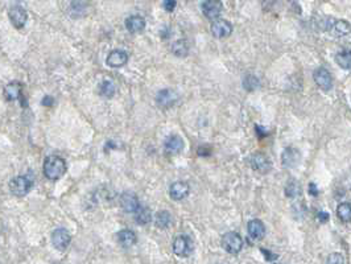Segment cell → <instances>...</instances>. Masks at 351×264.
Wrapping results in <instances>:
<instances>
[{"label":"cell","mask_w":351,"mask_h":264,"mask_svg":"<svg viewBox=\"0 0 351 264\" xmlns=\"http://www.w3.org/2000/svg\"><path fill=\"white\" fill-rule=\"evenodd\" d=\"M22 93V83L20 82H9L8 85L5 86L4 95L7 101H16L21 97Z\"/></svg>","instance_id":"cell-21"},{"label":"cell","mask_w":351,"mask_h":264,"mask_svg":"<svg viewBox=\"0 0 351 264\" xmlns=\"http://www.w3.org/2000/svg\"><path fill=\"white\" fill-rule=\"evenodd\" d=\"M337 215H338V218L342 221V222H346V223H349V222L351 221L350 203H347V202H342L341 205L338 206Z\"/></svg>","instance_id":"cell-26"},{"label":"cell","mask_w":351,"mask_h":264,"mask_svg":"<svg viewBox=\"0 0 351 264\" xmlns=\"http://www.w3.org/2000/svg\"><path fill=\"white\" fill-rule=\"evenodd\" d=\"M172 52L177 57H185L189 53V45L185 40L174 41L173 45H172Z\"/></svg>","instance_id":"cell-25"},{"label":"cell","mask_w":351,"mask_h":264,"mask_svg":"<svg viewBox=\"0 0 351 264\" xmlns=\"http://www.w3.org/2000/svg\"><path fill=\"white\" fill-rule=\"evenodd\" d=\"M194 250V244L190 238L186 235H180L174 239L173 252L180 258H187Z\"/></svg>","instance_id":"cell-5"},{"label":"cell","mask_w":351,"mask_h":264,"mask_svg":"<svg viewBox=\"0 0 351 264\" xmlns=\"http://www.w3.org/2000/svg\"><path fill=\"white\" fill-rule=\"evenodd\" d=\"M262 252L264 254V256H266V259L267 260L277 259V255H276V254H273V252H271V251H267V250H264V248H262Z\"/></svg>","instance_id":"cell-36"},{"label":"cell","mask_w":351,"mask_h":264,"mask_svg":"<svg viewBox=\"0 0 351 264\" xmlns=\"http://www.w3.org/2000/svg\"><path fill=\"white\" fill-rule=\"evenodd\" d=\"M118 241H119L120 246H123L124 248H128V247H132L138 241V237L136 234L129 230V228H123L120 230L118 233Z\"/></svg>","instance_id":"cell-20"},{"label":"cell","mask_w":351,"mask_h":264,"mask_svg":"<svg viewBox=\"0 0 351 264\" xmlns=\"http://www.w3.org/2000/svg\"><path fill=\"white\" fill-rule=\"evenodd\" d=\"M33 188V180L29 176H18L9 183V190L18 197H24Z\"/></svg>","instance_id":"cell-2"},{"label":"cell","mask_w":351,"mask_h":264,"mask_svg":"<svg viewBox=\"0 0 351 264\" xmlns=\"http://www.w3.org/2000/svg\"><path fill=\"white\" fill-rule=\"evenodd\" d=\"M178 95L174 93L173 90L170 89H164L160 90L157 95H156V103L159 107L168 108L170 106H173L174 103L177 102Z\"/></svg>","instance_id":"cell-10"},{"label":"cell","mask_w":351,"mask_h":264,"mask_svg":"<svg viewBox=\"0 0 351 264\" xmlns=\"http://www.w3.org/2000/svg\"><path fill=\"white\" fill-rule=\"evenodd\" d=\"M309 194L314 196V197H317V196L320 194V192H318V188H317V185L314 183H309Z\"/></svg>","instance_id":"cell-35"},{"label":"cell","mask_w":351,"mask_h":264,"mask_svg":"<svg viewBox=\"0 0 351 264\" xmlns=\"http://www.w3.org/2000/svg\"><path fill=\"white\" fill-rule=\"evenodd\" d=\"M232 32V25L227 20H214L211 24V33L214 37L217 39H225L231 35Z\"/></svg>","instance_id":"cell-11"},{"label":"cell","mask_w":351,"mask_h":264,"mask_svg":"<svg viewBox=\"0 0 351 264\" xmlns=\"http://www.w3.org/2000/svg\"><path fill=\"white\" fill-rule=\"evenodd\" d=\"M164 148L169 155H178L183 152L184 140L178 135H170L165 140Z\"/></svg>","instance_id":"cell-16"},{"label":"cell","mask_w":351,"mask_h":264,"mask_svg":"<svg viewBox=\"0 0 351 264\" xmlns=\"http://www.w3.org/2000/svg\"><path fill=\"white\" fill-rule=\"evenodd\" d=\"M255 127H256V134H258L260 138H264V136L267 135V131L263 130L262 125H255Z\"/></svg>","instance_id":"cell-38"},{"label":"cell","mask_w":351,"mask_h":264,"mask_svg":"<svg viewBox=\"0 0 351 264\" xmlns=\"http://www.w3.org/2000/svg\"><path fill=\"white\" fill-rule=\"evenodd\" d=\"M125 28L131 33H139L145 28V20L139 15H132V16L125 19Z\"/></svg>","instance_id":"cell-19"},{"label":"cell","mask_w":351,"mask_h":264,"mask_svg":"<svg viewBox=\"0 0 351 264\" xmlns=\"http://www.w3.org/2000/svg\"><path fill=\"white\" fill-rule=\"evenodd\" d=\"M152 220V211L149 210V207L147 206H140L136 213H135V221L138 224H148Z\"/></svg>","instance_id":"cell-22"},{"label":"cell","mask_w":351,"mask_h":264,"mask_svg":"<svg viewBox=\"0 0 351 264\" xmlns=\"http://www.w3.org/2000/svg\"><path fill=\"white\" fill-rule=\"evenodd\" d=\"M300 152H298L297 149L293 147H288L285 148V151L283 152V156H281V160H283V164L285 166H294L297 165L298 162H300Z\"/></svg>","instance_id":"cell-18"},{"label":"cell","mask_w":351,"mask_h":264,"mask_svg":"<svg viewBox=\"0 0 351 264\" xmlns=\"http://www.w3.org/2000/svg\"><path fill=\"white\" fill-rule=\"evenodd\" d=\"M326 264H345V258H343L342 254H339V252H334V254L329 255Z\"/></svg>","instance_id":"cell-31"},{"label":"cell","mask_w":351,"mask_h":264,"mask_svg":"<svg viewBox=\"0 0 351 264\" xmlns=\"http://www.w3.org/2000/svg\"><path fill=\"white\" fill-rule=\"evenodd\" d=\"M155 224L159 228H168L172 224V215L166 210L159 211L155 217Z\"/></svg>","instance_id":"cell-23"},{"label":"cell","mask_w":351,"mask_h":264,"mask_svg":"<svg viewBox=\"0 0 351 264\" xmlns=\"http://www.w3.org/2000/svg\"><path fill=\"white\" fill-rule=\"evenodd\" d=\"M120 206L125 213H134L135 214L140 207V203H139V198L136 197V194L125 192L120 196Z\"/></svg>","instance_id":"cell-12"},{"label":"cell","mask_w":351,"mask_h":264,"mask_svg":"<svg viewBox=\"0 0 351 264\" xmlns=\"http://www.w3.org/2000/svg\"><path fill=\"white\" fill-rule=\"evenodd\" d=\"M243 83H245V89L249 90V91H251V90H255L256 87H258V86H259V80L256 78V77L247 76L245 78V82H243Z\"/></svg>","instance_id":"cell-30"},{"label":"cell","mask_w":351,"mask_h":264,"mask_svg":"<svg viewBox=\"0 0 351 264\" xmlns=\"http://www.w3.org/2000/svg\"><path fill=\"white\" fill-rule=\"evenodd\" d=\"M251 166H252V169H255L256 172L259 173H263V175H266L268 173L272 168V164L269 162V159H268L264 153H253L252 156H251Z\"/></svg>","instance_id":"cell-7"},{"label":"cell","mask_w":351,"mask_h":264,"mask_svg":"<svg viewBox=\"0 0 351 264\" xmlns=\"http://www.w3.org/2000/svg\"><path fill=\"white\" fill-rule=\"evenodd\" d=\"M202 12L207 19L210 20H218L219 15L222 14L223 5L221 1H215V0H210V1H205L202 3Z\"/></svg>","instance_id":"cell-13"},{"label":"cell","mask_w":351,"mask_h":264,"mask_svg":"<svg viewBox=\"0 0 351 264\" xmlns=\"http://www.w3.org/2000/svg\"><path fill=\"white\" fill-rule=\"evenodd\" d=\"M106 62L108 66L111 67H122L128 62V54L124 50L115 49L108 53L106 59Z\"/></svg>","instance_id":"cell-14"},{"label":"cell","mask_w":351,"mask_h":264,"mask_svg":"<svg viewBox=\"0 0 351 264\" xmlns=\"http://www.w3.org/2000/svg\"><path fill=\"white\" fill-rule=\"evenodd\" d=\"M198 155H200V156H210V155H211V148L207 147V145H206V147L202 145V147L198 148Z\"/></svg>","instance_id":"cell-33"},{"label":"cell","mask_w":351,"mask_h":264,"mask_svg":"<svg viewBox=\"0 0 351 264\" xmlns=\"http://www.w3.org/2000/svg\"><path fill=\"white\" fill-rule=\"evenodd\" d=\"M86 9H87V3L83 1H74L70 4V11L73 16H82L86 14Z\"/></svg>","instance_id":"cell-29"},{"label":"cell","mask_w":351,"mask_h":264,"mask_svg":"<svg viewBox=\"0 0 351 264\" xmlns=\"http://www.w3.org/2000/svg\"><path fill=\"white\" fill-rule=\"evenodd\" d=\"M189 185L186 183H184V181H177V183H174L170 185V188H169V196L172 200L174 201H181L184 198L187 197V194H189Z\"/></svg>","instance_id":"cell-15"},{"label":"cell","mask_w":351,"mask_h":264,"mask_svg":"<svg viewBox=\"0 0 351 264\" xmlns=\"http://www.w3.org/2000/svg\"><path fill=\"white\" fill-rule=\"evenodd\" d=\"M247 228H248V234L251 235V238H253L255 241H260L266 237V226L260 220L249 221Z\"/></svg>","instance_id":"cell-17"},{"label":"cell","mask_w":351,"mask_h":264,"mask_svg":"<svg viewBox=\"0 0 351 264\" xmlns=\"http://www.w3.org/2000/svg\"><path fill=\"white\" fill-rule=\"evenodd\" d=\"M71 242V237L66 228H56L52 234V243L53 246L60 251L66 250Z\"/></svg>","instance_id":"cell-6"},{"label":"cell","mask_w":351,"mask_h":264,"mask_svg":"<svg viewBox=\"0 0 351 264\" xmlns=\"http://www.w3.org/2000/svg\"><path fill=\"white\" fill-rule=\"evenodd\" d=\"M222 247L223 250H226L228 254L236 255V254H239L242 247H243V239L239 234L234 233V231L227 233L222 238Z\"/></svg>","instance_id":"cell-3"},{"label":"cell","mask_w":351,"mask_h":264,"mask_svg":"<svg viewBox=\"0 0 351 264\" xmlns=\"http://www.w3.org/2000/svg\"><path fill=\"white\" fill-rule=\"evenodd\" d=\"M285 194H287V197L290 198L300 196V194H301V186H300V183H298L297 181L292 180L290 183H288L287 188H285Z\"/></svg>","instance_id":"cell-28"},{"label":"cell","mask_w":351,"mask_h":264,"mask_svg":"<svg viewBox=\"0 0 351 264\" xmlns=\"http://www.w3.org/2000/svg\"><path fill=\"white\" fill-rule=\"evenodd\" d=\"M66 172V162L62 157L49 156L45 159L44 175L50 181H57L65 175Z\"/></svg>","instance_id":"cell-1"},{"label":"cell","mask_w":351,"mask_h":264,"mask_svg":"<svg viewBox=\"0 0 351 264\" xmlns=\"http://www.w3.org/2000/svg\"><path fill=\"white\" fill-rule=\"evenodd\" d=\"M313 78H314V82L316 85L322 90H330L331 86H333V78H331V74L328 69L325 67H318L314 70L313 73Z\"/></svg>","instance_id":"cell-8"},{"label":"cell","mask_w":351,"mask_h":264,"mask_svg":"<svg viewBox=\"0 0 351 264\" xmlns=\"http://www.w3.org/2000/svg\"><path fill=\"white\" fill-rule=\"evenodd\" d=\"M176 5H177V3L173 1V0H166V1L163 3V7H164L165 11H168V12H172V11L176 8Z\"/></svg>","instance_id":"cell-32"},{"label":"cell","mask_w":351,"mask_h":264,"mask_svg":"<svg viewBox=\"0 0 351 264\" xmlns=\"http://www.w3.org/2000/svg\"><path fill=\"white\" fill-rule=\"evenodd\" d=\"M8 15L11 22H12L14 27L18 28V29L24 27L28 20L27 11H25V8H22L21 5H14V7H11Z\"/></svg>","instance_id":"cell-9"},{"label":"cell","mask_w":351,"mask_h":264,"mask_svg":"<svg viewBox=\"0 0 351 264\" xmlns=\"http://www.w3.org/2000/svg\"><path fill=\"white\" fill-rule=\"evenodd\" d=\"M41 103H42V106H46V107H50V106H53L54 99L52 98L50 95H45L44 98H42V101H41Z\"/></svg>","instance_id":"cell-34"},{"label":"cell","mask_w":351,"mask_h":264,"mask_svg":"<svg viewBox=\"0 0 351 264\" xmlns=\"http://www.w3.org/2000/svg\"><path fill=\"white\" fill-rule=\"evenodd\" d=\"M99 93L106 97V98H112L116 93V86L112 81H103L99 85Z\"/></svg>","instance_id":"cell-27"},{"label":"cell","mask_w":351,"mask_h":264,"mask_svg":"<svg viewBox=\"0 0 351 264\" xmlns=\"http://www.w3.org/2000/svg\"><path fill=\"white\" fill-rule=\"evenodd\" d=\"M335 61L342 69H350L351 66V53L349 49H343L338 52L335 56Z\"/></svg>","instance_id":"cell-24"},{"label":"cell","mask_w":351,"mask_h":264,"mask_svg":"<svg viewBox=\"0 0 351 264\" xmlns=\"http://www.w3.org/2000/svg\"><path fill=\"white\" fill-rule=\"evenodd\" d=\"M317 217H318V220H320L322 223H325V222H328V221H329V214H328V213H325V211H320Z\"/></svg>","instance_id":"cell-37"},{"label":"cell","mask_w":351,"mask_h":264,"mask_svg":"<svg viewBox=\"0 0 351 264\" xmlns=\"http://www.w3.org/2000/svg\"><path fill=\"white\" fill-rule=\"evenodd\" d=\"M324 28L326 31L331 32L335 36H347L350 33V24L346 20H337V19H326V21H322Z\"/></svg>","instance_id":"cell-4"}]
</instances>
